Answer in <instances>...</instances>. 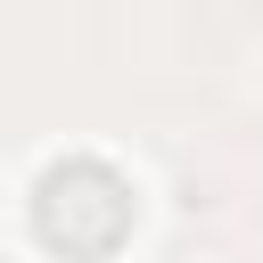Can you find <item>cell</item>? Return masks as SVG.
I'll return each mask as SVG.
<instances>
[{
	"mask_svg": "<svg viewBox=\"0 0 263 263\" xmlns=\"http://www.w3.org/2000/svg\"><path fill=\"white\" fill-rule=\"evenodd\" d=\"M132 222H140V197L107 156H58L33 181V238L49 255L99 263V255H115L132 238Z\"/></svg>",
	"mask_w": 263,
	"mask_h": 263,
	"instance_id": "6da1fadb",
	"label": "cell"
}]
</instances>
